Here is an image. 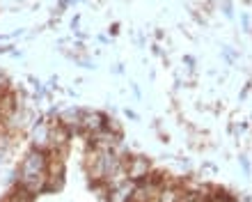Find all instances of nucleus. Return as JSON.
Segmentation results:
<instances>
[{
  "instance_id": "obj_3",
  "label": "nucleus",
  "mask_w": 252,
  "mask_h": 202,
  "mask_svg": "<svg viewBox=\"0 0 252 202\" xmlns=\"http://www.w3.org/2000/svg\"><path fill=\"white\" fill-rule=\"evenodd\" d=\"M51 131H53V122H48V120L37 122L32 127V134H30L32 147L41 149V152H48V147H51Z\"/></svg>"
},
{
  "instance_id": "obj_7",
  "label": "nucleus",
  "mask_w": 252,
  "mask_h": 202,
  "mask_svg": "<svg viewBox=\"0 0 252 202\" xmlns=\"http://www.w3.org/2000/svg\"><path fill=\"white\" fill-rule=\"evenodd\" d=\"M5 78H0V95H2V92H5Z\"/></svg>"
},
{
  "instance_id": "obj_4",
  "label": "nucleus",
  "mask_w": 252,
  "mask_h": 202,
  "mask_svg": "<svg viewBox=\"0 0 252 202\" xmlns=\"http://www.w3.org/2000/svg\"><path fill=\"white\" fill-rule=\"evenodd\" d=\"M106 124H108V117L103 113H99V110H83V117H80V131H83L85 135L96 134V131H101Z\"/></svg>"
},
{
  "instance_id": "obj_5",
  "label": "nucleus",
  "mask_w": 252,
  "mask_h": 202,
  "mask_svg": "<svg viewBox=\"0 0 252 202\" xmlns=\"http://www.w3.org/2000/svg\"><path fill=\"white\" fill-rule=\"evenodd\" d=\"M133 191H135V182L126 179V182H122V184L108 186L106 200L108 202H133Z\"/></svg>"
},
{
  "instance_id": "obj_1",
  "label": "nucleus",
  "mask_w": 252,
  "mask_h": 202,
  "mask_svg": "<svg viewBox=\"0 0 252 202\" xmlns=\"http://www.w3.org/2000/svg\"><path fill=\"white\" fill-rule=\"evenodd\" d=\"M16 184L30 196L44 193L48 184V152L41 149H28L16 170Z\"/></svg>"
},
{
  "instance_id": "obj_2",
  "label": "nucleus",
  "mask_w": 252,
  "mask_h": 202,
  "mask_svg": "<svg viewBox=\"0 0 252 202\" xmlns=\"http://www.w3.org/2000/svg\"><path fill=\"white\" fill-rule=\"evenodd\" d=\"M124 166H126V177L131 179V182H142V179H147V177L154 172V166L152 161L147 159V156H126L124 159Z\"/></svg>"
},
{
  "instance_id": "obj_6",
  "label": "nucleus",
  "mask_w": 252,
  "mask_h": 202,
  "mask_svg": "<svg viewBox=\"0 0 252 202\" xmlns=\"http://www.w3.org/2000/svg\"><path fill=\"white\" fill-rule=\"evenodd\" d=\"M80 117H83V110H80V108H69V110L60 113L58 124H60L62 129H66L69 134H78L80 131Z\"/></svg>"
}]
</instances>
